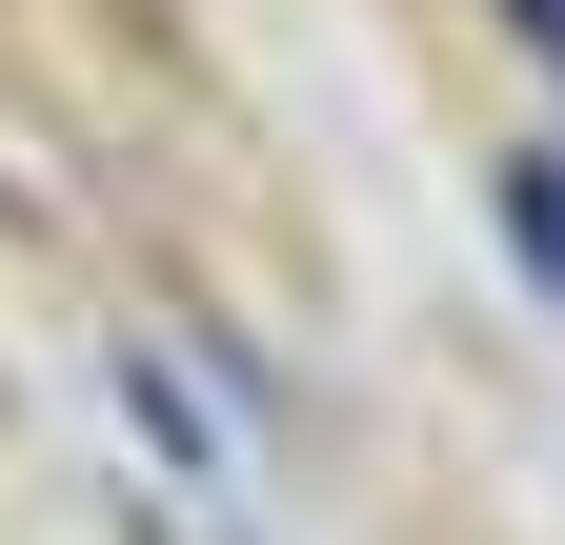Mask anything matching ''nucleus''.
Returning <instances> with one entry per match:
<instances>
[{
  "label": "nucleus",
  "instance_id": "obj_1",
  "mask_svg": "<svg viewBox=\"0 0 565 545\" xmlns=\"http://www.w3.org/2000/svg\"><path fill=\"white\" fill-rule=\"evenodd\" d=\"M505 243H525V263H545V284H565V182H545V162L505 182Z\"/></svg>",
  "mask_w": 565,
  "mask_h": 545
},
{
  "label": "nucleus",
  "instance_id": "obj_2",
  "mask_svg": "<svg viewBox=\"0 0 565 545\" xmlns=\"http://www.w3.org/2000/svg\"><path fill=\"white\" fill-rule=\"evenodd\" d=\"M505 21H525V41H565V0H505Z\"/></svg>",
  "mask_w": 565,
  "mask_h": 545
}]
</instances>
